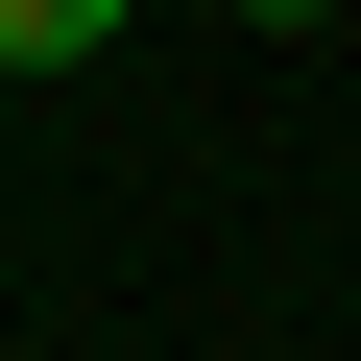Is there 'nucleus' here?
<instances>
[{
  "mask_svg": "<svg viewBox=\"0 0 361 361\" xmlns=\"http://www.w3.org/2000/svg\"><path fill=\"white\" fill-rule=\"evenodd\" d=\"M73 49H121V0H0V73H73Z\"/></svg>",
  "mask_w": 361,
  "mask_h": 361,
  "instance_id": "1",
  "label": "nucleus"
}]
</instances>
